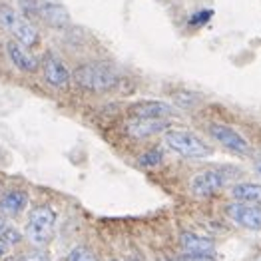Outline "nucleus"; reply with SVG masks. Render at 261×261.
I'll return each mask as SVG.
<instances>
[{"label": "nucleus", "mask_w": 261, "mask_h": 261, "mask_svg": "<svg viewBox=\"0 0 261 261\" xmlns=\"http://www.w3.org/2000/svg\"><path fill=\"white\" fill-rule=\"evenodd\" d=\"M225 184H227V175H225L223 170H207V172H201V174L194 175L192 192L199 197H205L219 192Z\"/></svg>", "instance_id": "0eeeda50"}, {"label": "nucleus", "mask_w": 261, "mask_h": 261, "mask_svg": "<svg viewBox=\"0 0 261 261\" xmlns=\"http://www.w3.org/2000/svg\"><path fill=\"white\" fill-rule=\"evenodd\" d=\"M181 261H216L212 257V253H197V255H190V253H186Z\"/></svg>", "instance_id": "4be33fe9"}, {"label": "nucleus", "mask_w": 261, "mask_h": 261, "mask_svg": "<svg viewBox=\"0 0 261 261\" xmlns=\"http://www.w3.org/2000/svg\"><path fill=\"white\" fill-rule=\"evenodd\" d=\"M164 140H166V146L170 150H174L175 153H179L184 158L201 160V158H207V155L214 153V150L201 138H197L194 132L168 128L164 134Z\"/></svg>", "instance_id": "f03ea898"}, {"label": "nucleus", "mask_w": 261, "mask_h": 261, "mask_svg": "<svg viewBox=\"0 0 261 261\" xmlns=\"http://www.w3.org/2000/svg\"><path fill=\"white\" fill-rule=\"evenodd\" d=\"M210 134L212 138H216L219 144L227 150H231L233 153H240V155H247L249 153V144L245 142V138L241 136L240 132H236L229 126H223V124H212L210 126Z\"/></svg>", "instance_id": "423d86ee"}, {"label": "nucleus", "mask_w": 261, "mask_h": 261, "mask_svg": "<svg viewBox=\"0 0 261 261\" xmlns=\"http://www.w3.org/2000/svg\"><path fill=\"white\" fill-rule=\"evenodd\" d=\"M20 8L26 16H38V0H20Z\"/></svg>", "instance_id": "aec40b11"}, {"label": "nucleus", "mask_w": 261, "mask_h": 261, "mask_svg": "<svg viewBox=\"0 0 261 261\" xmlns=\"http://www.w3.org/2000/svg\"><path fill=\"white\" fill-rule=\"evenodd\" d=\"M6 52H8V58H10V62L16 66L20 72H26V74H32V72H36L38 70V60L22 46L20 42H16V40H10V42L6 44Z\"/></svg>", "instance_id": "9b49d317"}, {"label": "nucleus", "mask_w": 261, "mask_h": 261, "mask_svg": "<svg viewBox=\"0 0 261 261\" xmlns=\"http://www.w3.org/2000/svg\"><path fill=\"white\" fill-rule=\"evenodd\" d=\"M130 114L134 118H170L175 110L166 102H138L130 106Z\"/></svg>", "instance_id": "f8f14e48"}, {"label": "nucleus", "mask_w": 261, "mask_h": 261, "mask_svg": "<svg viewBox=\"0 0 261 261\" xmlns=\"http://www.w3.org/2000/svg\"><path fill=\"white\" fill-rule=\"evenodd\" d=\"M74 80L80 88L88 92H108L118 86V76L110 66L102 62H90L82 64L74 70Z\"/></svg>", "instance_id": "f257e3e1"}, {"label": "nucleus", "mask_w": 261, "mask_h": 261, "mask_svg": "<svg viewBox=\"0 0 261 261\" xmlns=\"http://www.w3.org/2000/svg\"><path fill=\"white\" fill-rule=\"evenodd\" d=\"M24 261H50V259H48V255H46V253L38 251V253H30V255H26Z\"/></svg>", "instance_id": "5701e85b"}, {"label": "nucleus", "mask_w": 261, "mask_h": 261, "mask_svg": "<svg viewBox=\"0 0 261 261\" xmlns=\"http://www.w3.org/2000/svg\"><path fill=\"white\" fill-rule=\"evenodd\" d=\"M0 24L16 38V42H20L24 48H32L38 44V32L36 28L26 20L24 16H18L12 8L2 6L0 8Z\"/></svg>", "instance_id": "20e7f679"}, {"label": "nucleus", "mask_w": 261, "mask_h": 261, "mask_svg": "<svg viewBox=\"0 0 261 261\" xmlns=\"http://www.w3.org/2000/svg\"><path fill=\"white\" fill-rule=\"evenodd\" d=\"M225 214L233 223H238L243 229H251V231L261 229V207H257V205L229 203L225 207Z\"/></svg>", "instance_id": "39448f33"}, {"label": "nucleus", "mask_w": 261, "mask_h": 261, "mask_svg": "<svg viewBox=\"0 0 261 261\" xmlns=\"http://www.w3.org/2000/svg\"><path fill=\"white\" fill-rule=\"evenodd\" d=\"M179 245L186 253L190 255H197V253H212L216 249V241L210 240V238H203V236H197V233H181L179 238Z\"/></svg>", "instance_id": "ddd939ff"}, {"label": "nucleus", "mask_w": 261, "mask_h": 261, "mask_svg": "<svg viewBox=\"0 0 261 261\" xmlns=\"http://www.w3.org/2000/svg\"><path fill=\"white\" fill-rule=\"evenodd\" d=\"M168 128H170V122H166V118H134L132 122H128L126 132L136 140H144L153 134L166 132Z\"/></svg>", "instance_id": "6e6552de"}, {"label": "nucleus", "mask_w": 261, "mask_h": 261, "mask_svg": "<svg viewBox=\"0 0 261 261\" xmlns=\"http://www.w3.org/2000/svg\"><path fill=\"white\" fill-rule=\"evenodd\" d=\"M56 223V212L50 205H38L30 212L28 223H26V238L32 241L34 245L42 247L52 240Z\"/></svg>", "instance_id": "7ed1b4c3"}, {"label": "nucleus", "mask_w": 261, "mask_h": 261, "mask_svg": "<svg viewBox=\"0 0 261 261\" xmlns=\"http://www.w3.org/2000/svg\"><path fill=\"white\" fill-rule=\"evenodd\" d=\"M26 203H28V196L20 190H12V192H8V194L0 197V212L4 216L12 218V216H18L24 212Z\"/></svg>", "instance_id": "4468645a"}, {"label": "nucleus", "mask_w": 261, "mask_h": 261, "mask_svg": "<svg viewBox=\"0 0 261 261\" xmlns=\"http://www.w3.org/2000/svg\"><path fill=\"white\" fill-rule=\"evenodd\" d=\"M174 102L181 108H194L197 102H199V96L192 94V92H175L174 94Z\"/></svg>", "instance_id": "f3484780"}, {"label": "nucleus", "mask_w": 261, "mask_h": 261, "mask_svg": "<svg viewBox=\"0 0 261 261\" xmlns=\"http://www.w3.org/2000/svg\"><path fill=\"white\" fill-rule=\"evenodd\" d=\"M255 170H257V172H259V175H261V150L255 153Z\"/></svg>", "instance_id": "a878e982"}, {"label": "nucleus", "mask_w": 261, "mask_h": 261, "mask_svg": "<svg viewBox=\"0 0 261 261\" xmlns=\"http://www.w3.org/2000/svg\"><path fill=\"white\" fill-rule=\"evenodd\" d=\"M38 18H42L52 28H64L70 24V14L56 0H38Z\"/></svg>", "instance_id": "1a4fd4ad"}, {"label": "nucleus", "mask_w": 261, "mask_h": 261, "mask_svg": "<svg viewBox=\"0 0 261 261\" xmlns=\"http://www.w3.org/2000/svg\"><path fill=\"white\" fill-rule=\"evenodd\" d=\"M44 80L54 88H64L70 82V72L68 68L62 64L60 58H56L54 54H46L42 62Z\"/></svg>", "instance_id": "9d476101"}, {"label": "nucleus", "mask_w": 261, "mask_h": 261, "mask_svg": "<svg viewBox=\"0 0 261 261\" xmlns=\"http://www.w3.org/2000/svg\"><path fill=\"white\" fill-rule=\"evenodd\" d=\"M8 247H10V243L4 240H0V257H4L6 253H8Z\"/></svg>", "instance_id": "b1692460"}, {"label": "nucleus", "mask_w": 261, "mask_h": 261, "mask_svg": "<svg viewBox=\"0 0 261 261\" xmlns=\"http://www.w3.org/2000/svg\"><path fill=\"white\" fill-rule=\"evenodd\" d=\"M231 196L241 203H249V205H261V186L259 184H236L231 188Z\"/></svg>", "instance_id": "2eb2a0df"}, {"label": "nucleus", "mask_w": 261, "mask_h": 261, "mask_svg": "<svg viewBox=\"0 0 261 261\" xmlns=\"http://www.w3.org/2000/svg\"><path fill=\"white\" fill-rule=\"evenodd\" d=\"M8 227H10V225L6 223V219H4V218H0V240H2V236L6 233V229H8Z\"/></svg>", "instance_id": "393cba45"}, {"label": "nucleus", "mask_w": 261, "mask_h": 261, "mask_svg": "<svg viewBox=\"0 0 261 261\" xmlns=\"http://www.w3.org/2000/svg\"><path fill=\"white\" fill-rule=\"evenodd\" d=\"M66 261H98L96 253L88 247H74L70 253H68V259Z\"/></svg>", "instance_id": "a211bd4d"}, {"label": "nucleus", "mask_w": 261, "mask_h": 261, "mask_svg": "<svg viewBox=\"0 0 261 261\" xmlns=\"http://www.w3.org/2000/svg\"><path fill=\"white\" fill-rule=\"evenodd\" d=\"M214 16L212 10H201V12H196L192 18H190V26H203L205 22Z\"/></svg>", "instance_id": "6ab92c4d"}, {"label": "nucleus", "mask_w": 261, "mask_h": 261, "mask_svg": "<svg viewBox=\"0 0 261 261\" xmlns=\"http://www.w3.org/2000/svg\"><path fill=\"white\" fill-rule=\"evenodd\" d=\"M2 240L8 241V243L12 245V243H18V241L22 240V236L18 233V231H16V229H14V227H8V229H6V233L2 236Z\"/></svg>", "instance_id": "412c9836"}, {"label": "nucleus", "mask_w": 261, "mask_h": 261, "mask_svg": "<svg viewBox=\"0 0 261 261\" xmlns=\"http://www.w3.org/2000/svg\"><path fill=\"white\" fill-rule=\"evenodd\" d=\"M162 160H164V155L160 150H150V152L142 153L140 155V160H138V164L142 166V168H148V170H152L155 166H160L162 164Z\"/></svg>", "instance_id": "dca6fc26"}]
</instances>
